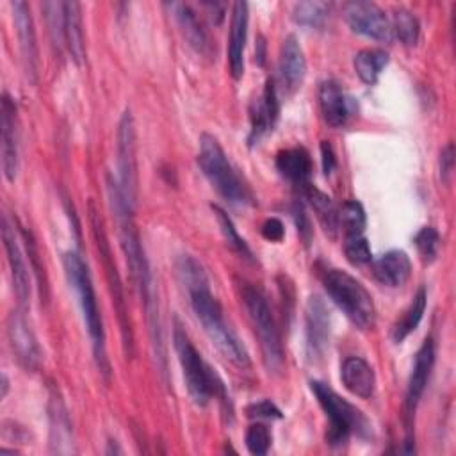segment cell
I'll list each match as a JSON object with an SVG mask.
<instances>
[{
    "label": "cell",
    "mask_w": 456,
    "mask_h": 456,
    "mask_svg": "<svg viewBox=\"0 0 456 456\" xmlns=\"http://www.w3.org/2000/svg\"><path fill=\"white\" fill-rule=\"evenodd\" d=\"M107 194H109V203L114 212L116 223H118V233H119V244L123 249V255L126 258V265L130 269V276L135 283V289L141 296V301L146 310V317L150 319H159V303L155 297V285H153V276L151 269L134 221V207L126 201L123 196L118 178L107 175Z\"/></svg>",
    "instance_id": "6da1fadb"
},
{
    "label": "cell",
    "mask_w": 456,
    "mask_h": 456,
    "mask_svg": "<svg viewBox=\"0 0 456 456\" xmlns=\"http://www.w3.org/2000/svg\"><path fill=\"white\" fill-rule=\"evenodd\" d=\"M185 290L189 294V303L194 317L198 319L212 344L217 347V351L233 365L248 369L251 365L249 353L242 340L237 337V333L232 330V326L226 322L223 308L210 290L208 278L185 287Z\"/></svg>",
    "instance_id": "7a4b0ae2"
},
{
    "label": "cell",
    "mask_w": 456,
    "mask_h": 456,
    "mask_svg": "<svg viewBox=\"0 0 456 456\" xmlns=\"http://www.w3.org/2000/svg\"><path fill=\"white\" fill-rule=\"evenodd\" d=\"M62 264H64L66 278L77 294L78 306H80V312L84 317V324L91 337L98 369L105 376V379H109L110 367H109V360H107V353H105V330H103V321H102V314L98 308V299H96V292L93 287L89 267L77 251H66L62 256Z\"/></svg>",
    "instance_id": "3957f363"
},
{
    "label": "cell",
    "mask_w": 456,
    "mask_h": 456,
    "mask_svg": "<svg viewBox=\"0 0 456 456\" xmlns=\"http://www.w3.org/2000/svg\"><path fill=\"white\" fill-rule=\"evenodd\" d=\"M173 344L183 372L187 392L194 404L207 406L214 397H221V401H226L223 381L201 358L187 331L178 321H175L173 328Z\"/></svg>",
    "instance_id": "277c9868"
},
{
    "label": "cell",
    "mask_w": 456,
    "mask_h": 456,
    "mask_svg": "<svg viewBox=\"0 0 456 456\" xmlns=\"http://www.w3.org/2000/svg\"><path fill=\"white\" fill-rule=\"evenodd\" d=\"M310 390L330 422L326 442L331 447L344 445L351 435L360 438H369L372 435V428L367 417L354 404L340 397L331 387L322 381H310Z\"/></svg>",
    "instance_id": "5b68a950"
},
{
    "label": "cell",
    "mask_w": 456,
    "mask_h": 456,
    "mask_svg": "<svg viewBox=\"0 0 456 456\" xmlns=\"http://www.w3.org/2000/svg\"><path fill=\"white\" fill-rule=\"evenodd\" d=\"M89 224H91V232H93V239H94V246L98 249L103 271H105V278L109 283V292L112 297V305L118 315V322H119V331H121V344H123V353L126 358H132L134 354V330H132V322H130V315H128V306H126V299H125V289L121 283V276L118 271V265L114 262L112 256V249L109 244V237L105 232V224L103 219L94 205V201H89Z\"/></svg>",
    "instance_id": "8992f818"
},
{
    "label": "cell",
    "mask_w": 456,
    "mask_h": 456,
    "mask_svg": "<svg viewBox=\"0 0 456 456\" xmlns=\"http://www.w3.org/2000/svg\"><path fill=\"white\" fill-rule=\"evenodd\" d=\"M198 166L217 194L228 203L244 205L251 200L248 185L228 160L219 141L210 134H201L200 137Z\"/></svg>",
    "instance_id": "52a82bcc"
},
{
    "label": "cell",
    "mask_w": 456,
    "mask_h": 456,
    "mask_svg": "<svg viewBox=\"0 0 456 456\" xmlns=\"http://www.w3.org/2000/svg\"><path fill=\"white\" fill-rule=\"evenodd\" d=\"M322 285L330 299L360 330H369L376 319V308L369 290L354 276L342 269H326Z\"/></svg>",
    "instance_id": "ba28073f"
},
{
    "label": "cell",
    "mask_w": 456,
    "mask_h": 456,
    "mask_svg": "<svg viewBox=\"0 0 456 456\" xmlns=\"http://www.w3.org/2000/svg\"><path fill=\"white\" fill-rule=\"evenodd\" d=\"M239 289H240V297L248 310L249 321L253 324V330L258 337L264 363L269 372H278L283 367L285 356H283V346H281L280 331H278L274 315L271 312V306L264 297V294L251 283L242 281Z\"/></svg>",
    "instance_id": "9c48e42d"
},
{
    "label": "cell",
    "mask_w": 456,
    "mask_h": 456,
    "mask_svg": "<svg viewBox=\"0 0 456 456\" xmlns=\"http://www.w3.org/2000/svg\"><path fill=\"white\" fill-rule=\"evenodd\" d=\"M137 146L135 125L130 109H126L118 125V183L126 201L135 208L137 200Z\"/></svg>",
    "instance_id": "30bf717a"
},
{
    "label": "cell",
    "mask_w": 456,
    "mask_h": 456,
    "mask_svg": "<svg viewBox=\"0 0 456 456\" xmlns=\"http://www.w3.org/2000/svg\"><path fill=\"white\" fill-rule=\"evenodd\" d=\"M344 18L351 27V30L360 36H365L381 43H390L394 37L390 20L374 2H367V0L347 2L344 5Z\"/></svg>",
    "instance_id": "8fae6325"
},
{
    "label": "cell",
    "mask_w": 456,
    "mask_h": 456,
    "mask_svg": "<svg viewBox=\"0 0 456 456\" xmlns=\"http://www.w3.org/2000/svg\"><path fill=\"white\" fill-rule=\"evenodd\" d=\"M7 337H9V346L12 349V354L16 356V362L25 370H30V372L39 370L43 363V351L34 331L30 330L28 321L20 310L11 312L7 319Z\"/></svg>",
    "instance_id": "7c38bea8"
},
{
    "label": "cell",
    "mask_w": 456,
    "mask_h": 456,
    "mask_svg": "<svg viewBox=\"0 0 456 456\" xmlns=\"http://www.w3.org/2000/svg\"><path fill=\"white\" fill-rule=\"evenodd\" d=\"M305 331H306V354L310 362L324 358L330 347L331 319L326 303L319 296H310L305 308Z\"/></svg>",
    "instance_id": "4fadbf2b"
},
{
    "label": "cell",
    "mask_w": 456,
    "mask_h": 456,
    "mask_svg": "<svg viewBox=\"0 0 456 456\" xmlns=\"http://www.w3.org/2000/svg\"><path fill=\"white\" fill-rule=\"evenodd\" d=\"M12 18L14 27L18 32L21 62L27 78L36 84L37 82V69H39V57H37V43H36V30L34 20L30 14V7L25 2H12Z\"/></svg>",
    "instance_id": "5bb4252c"
},
{
    "label": "cell",
    "mask_w": 456,
    "mask_h": 456,
    "mask_svg": "<svg viewBox=\"0 0 456 456\" xmlns=\"http://www.w3.org/2000/svg\"><path fill=\"white\" fill-rule=\"evenodd\" d=\"M280 114V100L276 84L273 78L265 82L260 96H256L249 105V144H256L267 132L273 130Z\"/></svg>",
    "instance_id": "9a60e30c"
},
{
    "label": "cell",
    "mask_w": 456,
    "mask_h": 456,
    "mask_svg": "<svg viewBox=\"0 0 456 456\" xmlns=\"http://www.w3.org/2000/svg\"><path fill=\"white\" fill-rule=\"evenodd\" d=\"M2 171L7 182H14L18 173V119L16 103L4 93L2 94Z\"/></svg>",
    "instance_id": "2e32d148"
},
{
    "label": "cell",
    "mask_w": 456,
    "mask_h": 456,
    "mask_svg": "<svg viewBox=\"0 0 456 456\" xmlns=\"http://www.w3.org/2000/svg\"><path fill=\"white\" fill-rule=\"evenodd\" d=\"M433 365H435V344L431 338H426L415 354L411 374L408 379L406 403H404L408 419H411L417 410V404H419V401L426 390V385L429 381Z\"/></svg>",
    "instance_id": "e0dca14e"
},
{
    "label": "cell",
    "mask_w": 456,
    "mask_h": 456,
    "mask_svg": "<svg viewBox=\"0 0 456 456\" xmlns=\"http://www.w3.org/2000/svg\"><path fill=\"white\" fill-rule=\"evenodd\" d=\"M2 242H4L5 255H7L9 269H11V280H12L14 292L18 296V301L21 305H25L30 297V280H28V271H27L14 228L11 226L7 216H2Z\"/></svg>",
    "instance_id": "ac0fdd59"
},
{
    "label": "cell",
    "mask_w": 456,
    "mask_h": 456,
    "mask_svg": "<svg viewBox=\"0 0 456 456\" xmlns=\"http://www.w3.org/2000/svg\"><path fill=\"white\" fill-rule=\"evenodd\" d=\"M278 71H280V82H281L285 93L290 94L301 87L305 75H306V59H305V52L294 34H289L283 39V45L280 50Z\"/></svg>",
    "instance_id": "d6986e66"
},
{
    "label": "cell",
    "mask_w": 456,
    "mask_h": 456,
    "mask_svg": "<svg viewBox=\"0 0 456 456\" xmlns=\"http://www.w3.org/2000/svg\"><path fill=\"white\" fill-rule=\"evenodd\" d=\"M248 4L235 2L232 7V21H230V37H228V66L230 73L235 80L244 75V48L248 39Z\"/></svg>",
    "instance_id": "ffe728a7"
},
{
    "label": "cell",
    "mask_w": 456,
    "mask_h": 456,
    "mask_svg": "<svg viewBox=\"0 0 456 456\" xmlns=\"http://www.w3.org/2000/svg\"><path fill=\"white\" fill-rule=\"evenodd\" d=\"M319 107L326 125L338 128L344 126L353 112L351 98L335 80H326L319 87Z\"/></svg>",
    "instance_id": "44dd1931"
},
{
    "label": "cell",
    "mask_w": 456,
    "mask_h": 456,
    "mask_svg": "<svg viewBox=\"0 0 456 456\" xmlns=\"http://www.w3.org/2000/svg\"><path fill=\"white\" fill-rule=\"evenodd\" d=\"M276 169L285 180H289L299 191H303L306 185L312 183V171H314L312 159H310V153L301 146L278 151Z\"/></svg>",
    "instance_id": "7402d4cb"
},
{
    "label": "cell",
    "mask_w": 456,
    "mask_h": 456,
    "mask_svg": "<svg viewBox=\"0 0 456 456\" xmlns=\"http://www.w3.org/2000/svg\"><path fill=\"white\" fill-rule=\"evenodd\" d=\"M340 379L344 387L360 399H369L376 388L374 369L360 356H347L340 365Z\"/></svg>",
    "instance_id": "603a6c76"
},
{
    "label": "cell",
    "mask_w": 456,
    "mask_h": 456,
    "mask_svg": "<svg viewBox=\"0 0 456 456\" xmlns=\"http://www.w3.org/2000/svg\"><path fill=\"white\" fill-rule=\"evenodd\" d=\"M374 278L387 287H401L411 274V260L403 249H390L372 262Z\"/></svg>",
    "instance_id": "cb8c5ba5"
},
{
    "label": "cell",
    "mask_w": 456,
    "mask_h": 456,
    "mask_svg": "<svg viewBox=\"0 0 456 456\" xmlns=\"http://www.w3.org/2000/svg\"><path fill=\"white\" fill-rule=\"evenodd\" d=\"M169 9L178 23V27L182 28L185 39L189 41V45L198 52L207 55L210 52V39L207 30L203 28L196 11L189 5V4H169Z\"/></svg>",
    "instance_id": "d4e9b609"
},
{
    "label": "cell",
    "mask_w": 456,
    "mask_h": 456,
    "mask_svg": "<svg viewBox=\"0 0 456 456\" xmlns=\"http://www.w3.org/2000/svg\"><path fill=\"white\" fill-rule=\"evenodd\" d=\"M64 11V43L75 64H82L86 57V39L82 27V5L78 2H62Z\"/></svg>",
    "instance_id": "484cf974"
},
{
    "label": "cell",
    "mask_w": 456,
    "mask_h": 456,
    "mask_svg": "<svg viewBox=\"0 0 456 456\" xmlns=\"http://www.w3.org/2000/svg\"><path fill=\"white\" fill-rule=\"evenodd\" d=\"M50 444L55 452H73V429L61 397H50Z\"/></svg>",
    "instance_id": "4316f807"
},
{
    "label": "cell",
    "mask_w": 456,
    "mask_h": 456,
    "mask_svg": "<svg viewBox=\"0 0 456 456\" xmlns=\"http://www.w3.org/2000/svg\"><path fill=\"white\" fill-rule=\"evenodd\" d=\"M301 194L305 196V200L312 207V210L317 216L319 223L322 224L324 232L330 237H335L337 230H338V210H337L335 203L331 201V198L328 194H324L322 191H319L314 183L306 185L301 191Z\"/></svg>",
    "instance_id": "83f0119b"
},
{
    "label": "cell",
    "mask_w": 456,
    "mask_h": 456,
    "mask_svg": "<svg viewBox=\"0 0 456 456\" xmlns=\"http://www.w3.org/2000/svg\"><path fill=\"white\" fill-rule=\"evenodd\" d=\"M387 64H388V53L381 48L360 50L353 59L356 75L367 86H374L378 82V78Z\"/></svg>",
    "instance_id": "f1b7e54d"
},
{
    "label": "cell",
    "mask_w": 456,
    "mask_h": 456,
    "mask_svg": "<svg viewBox=\"0 0 456 456\" xmlns=\"http://www.w3.org/2000/svg\"><path fill=\"white\" fill-rule=\"evenodd\" d=\"M426 305H428V292H426L424 287H420L417 290V294L413 296L406 312L401 315V319L392 328V340L395 344H401L419 326V322L424 317Z\"/></svg>",
    "instance_id": "f546056e"
},
{
    "label": "cell",
    "mask_w": 456,
    "mask_h": 456,
    "mask_svg": "<svg viewBox=\"0 0 456 456\" xmlns=\"http://www.w3.org/2000/svg\"><path fill=\"white\" fill-rule=\"evenodd\" d=\"M330 14V4L319 0L297 2L292 7V18L297 25L310 28H322Z\"/></svg>",
    "instance_id": "4dcf8cb0"
},
{
    "label": "cell",
    "mask_w": 456,
    "mask_h": 456,
    "mask_svg": "<svg viewBox=\"0 0 456 456\" xmlns=\"http://www.w3.org/2000/svg\"><path fill=\"white\" fill-rule=\"evenodd\" d=\"M390 25H392V34H395L404 46L417 45L420 36V25H419V20L413 16V12L403 7L395 9Z\"/></svg>",
    "instance_id": "1f68e13d"
},
{
    "label": "cell",
    "mask_w": 456,
    "mask_h": 456,
    "mask_svg": "<svg viewBox=\"0 0 456 456\" xmlns=\"http://www.w3.org/2000/svg\"><path fill=\"white\" fill-rule=\"evenodd\" d=\"M365 224H367V217L362 203H358L356 200L344 201L342 207L338 208V226L344 228L346 237L363 235Z\"/></svg>",
    "instance_id": "d6a6232c"
},
{
    "label": "cell",
    "mask_w": 456,
    "mask_h": 456,
    "mask_svg": "<svg viewBox=\"0 0 456 456\" xmlns=\"http://www.w3.org/2000/svg\"><path fill=\"white\" fill-rule=\"evenodd\" d=\"M210 208H212V212H214V216H216V219H217V224H219V228H221V233H223L226 244H228L235 253H239L240 256L251 260V256H253V255H251V249H249V246L246 244V240L239 235V232H237V228H235L232 217H230L219 205H212Z\"/></svg>",
    "instance_id": "836d02e7"
},
{
    "label": "cell",
    "mask_w": 456,
    "mask_h": 456,
    "mask_svg": "<svg viewBox=\"0 0 456 456\" xmlns=\"http://www.w3.org/2000/svg\"><path fill=\"white\" fill-rule=\"evenodd\" d=\"M415 248L419 256L422 258L424 264H431L436 260L438 251H440V233L433 226H422L415 237H413Z\"/></svg>",
    "instance_id": "e575fe53"
},
{
    "label": "cell",
    "mask_w": 456,
    "mask_h": 456,
    "mask_svg": "<svg viewBox=\"0 0 456 456\" xmlns=\"http://www.w3.org/2000/svg\"><path fill=\"white\" fill-rule=\"evenodd\" d=\"M20 233H21V240L25 244V249H27V255H28V262L36 273V278H37V285H39V294H41V301L48 297V281H46V274H45V267L41 264V256H39V251H37V246H36V240L32 237V233L27 230V228H20Z\"/></svg>",
    "instance_id": "d590c367"
},
{
    "label": "cell",
    "mask_w": 456,
    "mask_h": 456,
    "mask_svg": "<svg viewBox=\"0 0 456 456\" xmlns=\"http://www.w3.org/2000/svg\"><path fill=\"white\" fill-rule=\"evenodd\" d=\"M271 442H273V436H271V431L265 424L255 422L248 428V431H246V447L251 454L264 456L269 451Z\"/></svg>",
    "instance_id": "8d00e7d4"
},
{
    "label": "cell",
    "mask_w": 456,
    "mask_h": 456,
    "mask_svg": "<svg viewBox=\"0 0 456 456\" xmlns=\"http://www.w3.org/2000/svg\"><path fill=\"white\" fill-rule=\"evenodd\" d=\"M344 253H346V258L353 265H363V264L372 262V251H370V246H369V240L365 239V235L346 237Z\"/></svg>",
    "instance_id": "74e56055"
},
{
    "label": "cell",
    "mask_w": 456,
    "mask_h": 456,
    "mask_svg": "<svg viewBox=\"0 0 456 456\" xmlns=\"http://www.w3.org/2000/svg\"><path fill=\"white\" fill-rule=\"evenodd\" d=\"M246 415H248L249 419H281L280 408H278L274 403L267 401V399L249 404V406L246 408Z\"/></svg>",
    "instance_id": "f35d334b"
},
{
    "label": "cell",
    "mask_w": 456,
    "mask_h": 456,
    "mask_svg": "<svg viewBox=\"0 0 456 456\" xmlns=\"http://www.w3.org/2000/svg\"><path fill=\"white\" fill-rule=\"evenodd\" d=\"M452 171H454V146L452 142H449L440 153V178L444 183L451 182Z\"/></svg>",
    "instance_id": "ab89813d"
},
{
    "label": "cell",
    "mask_w": 456,
    "mask_h": 456,
    "mask_svg": "<svg viewBox=\"0 0 456 456\" xmlns=\"http://www.w3.org/2000/svg\"><path fill=\"white\" fill-rule=\"evenodd\" d=\"M262 237L271 242H281L285 237L283 223L278 217H269L262 224Z\"/></svg>",
    "instance_id": "60d3db41"
},
{
    "label": "cell",
    "mask_w": 456,
    "mask_h": 456,
    "mask_svg": "<svg viewBox=\"0 0 456 456\" xmlns=\"http://www.w3.org/2000/svg\"><path fill=\"white\" fill-rule=\"evenodd\" d=\"M292 216H294V219H296V224H297L299 233L303 235L305 240H308V239H310V233H312V228H310V221H308V217H306V214H305V207H303L301 203H296V205L292 207Z\"/></svg>",
    "instance_id": "b9f144b4"
},
{
    "label": "cell",
    "mask_w": 456,
    "mask_h": 456,
    "mask_svg": "<svg viewBox=\"0 0 456 456\" xmlns=\"http://www.w3.org/2000/svg\"><path fill=\"white\" fill-rule=\"evenodd\" d=\"M321 160H322L324 175L330 176L333 173V169L337 167V159H335V151L328 141L321 142Z\"/></svg>",
    "instance_id": "7bdbcfd3"
},
{
    "label": "cell",
    "mask_w": 456,
    "mask_h": 456,
    "mask_svg": "<svg viewBox=\"0 0 456 456\" xmlns=\"http://www.w3.org/2000/svg\"><path fill=\"white\" fill-rule=\"evenodd\" d=\"M7 390H9V381H7V376L2 374V399L7 395Z\"/></svg>",
    "instance_id": "ee69618b"
}]
</instances>
